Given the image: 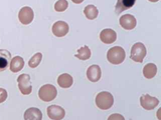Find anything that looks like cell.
Listing matches in <instances>:
<instances>
[{
    "mask_svg": "<svg viewBox=\"0 0 161 120\" xmlns=\"http://www.w3.org/2000/svg\"><path fill=\"white\" fill-rule=\"evenodd\" d=\"M34 18V13L32 8H30L28 6L22 7L19 10L18 12V19L19 21L24 25H28L32 22V20Z\"/></svg>",
    "mask_w": 161,
    "mask_h": 120,
    "instance_id": "8992f818",
    "label": "cell"
},
{
    "mask_svg": "<svg viewBox=\"0 0 161 120\" xmlns=\"http://www.w3.org/2000/svg\"><path fill=\"white\" fill-rule=\"evenodd\" d=\"M140 104L145 110H152L159 104V100L149 94H143L140 97Z\"/></svg>",
    "mask_w": 161,
    "mask_h": 120,
    "instance_id": "52a82bcc",
    "label": "cell"
},
{
    "mask_svg": "<svg viewBox=\"0 0 161 120\" xmlns=\"http://www.w3.org/2000/svg\"><path fill=\"white\" fill-rule=\"evenodd\" d=\"M146 54H147V50H146L145 45L141 42H137L133 45L132 48H131L130 57L135 62L142 63L145 56H146Z\"/></svg>",
    "mask_w": 161,
    "mask_h": 120,
    "instance_id": "277c9868",
    "label": "cell"
},
{
    "mask_svg": "<svg viewBox=\"0 0 161 120\" xmlns=\"http://www.w3.org/2000/svg\"><path fill=\"white\" fill-rule=\"evenodd\" d=\"M23 67H24V60H23L22 57L15 56V57H13L11 60H10L9 69L11 70V72H13V73L19 72Z\"/></svg>",
    "mask_w": 161,
    "mask_h": 120,
    "instance_id": "2e32d148",
    "label": "cell"
},
{
    "mask_svg": "<svg viewBox=\"0 0 161 120\" xmlns=\"http://www.w3.org/2000/svg\"><path fill=\"white\" fill-rule=\"evenodd\" d=\"M72 1L74 2V3H75V4H80L82 3L84 0H72Z\"/></svg>",
    "mask_w": 161,
    "mask_h": 120,
    "instance_id": "d4e9b609",
    "label": "cell"
},
{
    "mask_svg": "<svg viewBox=\"0 0 161 120\" xmlns=\"http://www.w3.org/2000/svg\"><path fill=\"white\" fill-rule=\"evenodd\" d=\"M69 24L64 21H57L53 25V33L57 37L65 36L69 33Z\"/></svg>",
    "mask_w": 161,
    "mask_h": 120,
    "instance_id": "30bf717a",
    "label": "cell"
},
{
    "mask_svg": "<svg viewBox=\"0 0 161 120\" xmlns=\"http://www.w3.org/2000/svg\"><path fill=\"white\" fill-rule=\"evenodd\" d=\"M136 3V0H117V4L115 7V12L120 14L121 12L128 10L129 8L133 7Z\"/></svg>",
    "mask_w": 161,
    "mask_h": 120,
    "instance_id": "5bb4252c",
    "label": "cell"
},
{
    "mask_svg": "<svg viewBox=\"0 0 161 120\" xmlns=\"http://www.w3.org/2000/svg\"><path fill=\"white\" fill-rule=\"evenodd\" d=\"M148 1H150V2H157V1H159V0H148Z\"/></svg>",
    "mask_w": 161,
    "mask_h": 120,
    "instance_id": "484cf974",
    "label": "cell"
},
{
    "mask_svg": "<svg viewBox=\"0 0 161 120\" xmlns=\"http://www.w3.org/2000/svg\"><path fill=\"white\" fill-rule=\"evenodd\" d=\"M23 118L25 120H42V113L38 108L30 107L24 112Z\"/></svg>",
    "mask_w": 161,
    "mask_h": 120,
    "instance_id": "9a60e30c",
    "label": "cell"
},
{
    "mask_svg": "<svg viewBox=\"0 0 161 120\" xmlns=\"http://www.w3.org/2000/svg\"><path fill=\"white\" fill-rule=\"evenodd\" d=\"M74 83L73 76H70L68 73L60 74L58 78V84L62 88H69Z\"/></svg>",
    "mask_w": 161,
    "mask_h": 120,
    "instance_id": "e0dca14e",
    "label": "cell"
},
{
    "mask_svg": "<svg viewBox=\"0 0 161 120\" xmlns=\"http://www.w3.org/2000/svg\"><path fill=\"white\" fill-rule=\"evenodd\" d=\"M11 60V54L8 50L0 49V72L4 71L8 67Z\"/></svg>",
    "mask_w": 161,
    "mask_h": 120,
    "instance_id": "4fadbf2b",
    "label": "cell"
},
{
    "mask_svg": "<svg viewBox=\"0 0 161 120\" xmlns=\"http://www.w3.org/2000/svg\"><path fill=\"white\" fill-rule=\"evenodd\" d=\"M109 120H114V119H118V120H124V116H122L121 114H117V113H115V114H112V115H110Z\"/></svg>",
    "mask_w": 161,
    "mask_h": 120,
    "instance_id": "cb8c5ba5",
    "label": "cell"
},
{
    "mask_svg": "<svg viewBox=\"0 0 161 120\" xmlns=\"http://www.w3.org/2000/svg\"><path fill=\"white\" fill-rule=\"evenodd\" d=\"M7 91L4 88H0V103H3L7 99Z\"/></svg>",
    "mask_w": 161,
    "mask_h": 120,
    "instance_id": "603a6c76",
    "label": "cell"
},
{
    "mask_svg": "<svg viewBox=\"0 0 161 120\" xmlns=\"http://www.w3.org/2000/svg\"><path fill=\"white\" fill-rule=\"evenodd\" d=\"M96 105L97 107L102 110H108L113 106L114 104V97L110 92L102 91L99 92L96 96Z\"/></svg>",
    "mask_w": 161,
    "mask_h": 120,
    "instance_id": "6da1fadb",
    "label": "cell"
},
{
    "mask_svg": "<svg viewBox=\"0 0 161 120\" xmlns=\"http://www.w3.org/2000/svg\"><path fill=\"white\" fill-rule=\"evenodd\" d=\"M119 23L125 30H132L137 25V20L132 14H124L120 17Z\"/></svg>",
    "mask_w": 161,
    "mask_h": 120,
    "instance_id": "ba28073f",
    "label": "cell"
},
{
    "mask_svg": "<svg viewBox=\"0 0 161 120\" xmlns=\"http://www.w3.org/2000/svg\"><path fill=\"white\" fill-rule=\"evenodd\" d=\"M47 116L53 120H60L64 118L65 111L58 105H50L47 107Z\"/></svg>",
    "mask_w": 161,
    "mask_h": 120,
    "instance_id": "9c48e42d",
    "label": "cell"
},
{
    "mask_svg": "<svg viewBox=\"0 0 161 120\" xmlns=\"http://www.w3.org/2000/svg\"><path fill=\"white\" fill-rule=\"evenodd\" d=\"M116 39H117V33L113 29L106 28L100 33V40L105 44L113 43L116 41Z\"/></svg>",
    "mask_w": 161,
    "mask_h": 120,
    "instance_id": "8fae6325",
    "label": "cell"
},
{
    "mask_svg": "<svg viewBox=\"0 0 161 120\" xmlns=\"http://www.w3.org/2000/svg\"><path fill=\"white\" fill-rule=\"evenodd\" d=\"M126 57L125 50L120 46H114L110 48L107 52V59L111 64L119 65L122 63Z\"/></svg>",
    "mask_w": 161,
    "mask_h": 120,
    "instance_id": "7a4b0ae2",
    "label": "cell"
},
{
    "mask_svg": "<svg viewBox=\"0 0 161 120\" xmlns=\"http://www.w3.org/2000/svg\"><path fill=\"white\" fill-rule=\"evenodd\" d=\"M42 54L40 52H37L35 53L33 56L30 58L29 62H28V65L30 68H36L38 65L42 62Z\"/></svg>",
    "mask_w": 161,
    "mask_h": 120,
    "instance_id": "44dd1931",
    "label": "cell"
},
{
    "mask_svg": "<svg viewBox=\"0 0 161 120\" xmlns=\"http://www.w3.org/2000/svg\"><path fill=\"white\" fill-rule=\"evenodd\" d=\"M18 88L23 95H29L32 91L31 80L29 74H21L17 77Z\"/></svg>",
    "mask_w": 161,
    "mask_h": 120,
    "instance_id": "5b68a950",
    "label": "cell"
},
{
    "mask_svg": "<svg viewBox=\"0 0 161 120\" xmlns=\"http://www.w3.org/2000/svg\"><path fill=\"white\" fill-rule=\"evenodd\" d=\"M84 14H85V16L87 17L89 20H94V19H96V18L98 17L99 10H98L97 7L95 6V5L90 4V5H87V6L85 7Z\"/></svg>",
    "mask_w": 161,
    "mask_h": 120,
    "instance_id": "d6986e66",
    "label": "cell"
},
{
    "mask_svg": "<svg viewBox=\"0 0 161 120\" xmlns=\"http://www.w3.org/2000/svg\"><path fill=\"white\" fill-rule=\"evenodd\" d=\"M156 73H157V66L154 63L146 64L143 68V75L147 79H152L153 77H155Z\"/></svg>",
    "mask_w": 161,
    "mask_h": 120,
    "instance_id": "ac0fdd59",
    "label": "cell"
},
{
    "mask_svg": "<svg viewBox=\"0 0 161 120\" xmlns=\"http://www.w3.org/2000/svg\"><path fill=\"white\" fill-rule=\"evenodd\" d=\"M58 96V90L52 84H44L38 90V97L44 102L53 101Z\"/></svg>",
    "mask_w": 161,
    "mask_h": 120,
    "instance_id": "3957f363",
    "label": "cell"
},
{
    "mask_svg": "<svg viewBox=\"0 0 161 120\" xmlns=\"http://www.w3.org/2000/svg\"><path fill=\"white\" fill-rule=\"evenodd\" d=\"M101 75H102V71L99 65L93 64L87 69V77L91 82H98L101 79Z\"/></svg>",
    "mask_w": 161,
    "mask_h": 120,
    "instance_id": "7c38bea8",
    "label": "cell"
},
{
    "mask_svg": "<svg viewBox=\"0 0 161 120\" xmlns=\"http://www.w3.org/2000/svg\"><path fill=\"white\" fill-rule=\"evenodd\" d=\"M69 7V3L67 0H58L54 4V9L58 12H63Z\"/></svg>",
    "mask_w": 161,
    "mask_h": 120,
    "instance_id": "7402d4cb",
    "label": "cell"
},
{
    "mask_svg": "<svg viewBox=\"0 0 161 120\" xmlns=\"http://www.w3.org/2000/svg\"><path fill=\"white\" fill-rule=\"evenodd\" d=\"M91 55H92L91 49L87 46V45H85V46L78 49L77 54H75V57L80 59V60H88L91 57Z\"/></svg>",
    "mask_w": 161,
    "mask_h": 120,
    "instance_id": "ffe728a7",
    "label": "cell"
}]
</instances>
